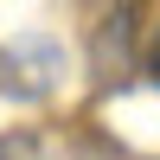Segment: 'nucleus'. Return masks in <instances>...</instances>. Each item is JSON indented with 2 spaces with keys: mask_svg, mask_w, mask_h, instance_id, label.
<instances>
[{
  "mask_svg": "<svg viewBox=\"0 0 160 160\" xmlns=\"http://www.w3.org/2000/svg\"><path fill=\"white\" fill-rule=\"evenodd\" d=\"M0 160H19V148H7V141H0Z\"/></svg>",
  "mask_w": 160,
  "mask_h": 160,
  "instance_id": "nucleus-2",
  "label": "nucleus"
},
{
  "mask_svg": "<svg viewBox=\"0 0 160 160\" xmlns=\"http://www.w3.org/2000/svg\"><path fill=\"white\" fill-rule=\"evenodd\" d=\"M148 77L160 83V26H154V38H148Z\"/></svg>",
  "mask_w": 160,
  "mask_h": 160,
  "instance_id": "nucleus-1",
  "label": "nucleus"
}]
</instances>
